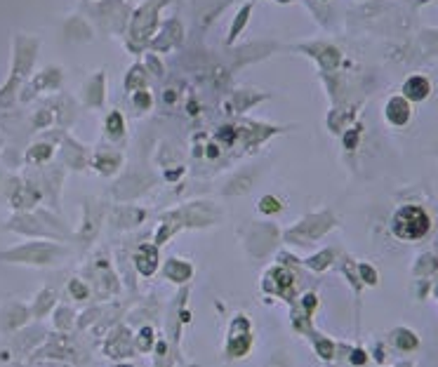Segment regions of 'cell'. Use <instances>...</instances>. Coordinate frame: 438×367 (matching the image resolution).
<instances>
[{
  "label": "cell",
  "mask_w": 438,
  "mask_h": 367,
  "mask_svg": "<svg viewBox=\"0 0 438 367\" xmlns=\"http://www.w3.org/2000/svg\"><path fill=\"white\" fill-rule=\"evenodd\" d=\"M429 231V217L419 207H403L393 217V233L403 240H417Z\"/></svg>",
  "instance_id": "obj_1"
},
{
  "label": "cell",
  "mask_w": 438,
  "mask_h": 367,
  "mask_svg": "<svg viewBox=\"0 0 438 367\" xmlns=\"http://www.w3.org/2000/svg\"><path fill=\"white\" fill-rule=\"evenodd\" d=\"M109 132L113 136L120 134V116H118V113H111V118H109Z\"/></svg>",
  "instance_id": "obj_4"
},
{
  "label": "cell",
  "mask_w": 438,
  "mask_h": 367,
  "mask_svg": "<svg viewBox=\"0 0 438 367\" xmlns=\"http://www.w3.org/2000/svg\"><path fill=\"white\" fill-rule=\"evenodd\" d=\"M137 104H139V106H149V104H151V97H149V95H137Z\"/></svg>",
  "instance_id": "obj_5"
},
{
  "label": "cell",
  "mask_w": 438,
  "mask_h": 367,
  "mask_svg": "<svg viewBox=\"0 0 438 367\" xmlns=\"http://www.w3.org/2000/svg\"><path fill=\"white\" fill-rule=\"evenodd\" d=\"M386 118H389L393 125H403V122H408V118H410V106H408V102L401 99V97L391 99L389 109H386Z\"/></svg>",
  "instance_id": "obj_2"
},
{
  "label": "cell",
  "mask_w": 438,
  "mask_h": 367,
  "mask_svg": "<svg viewBox=\"0 0 438 367\" xmlns=\"http://www.w3.org/2000/svg\"><path fill=\"white\" fill-rule=\"evenodd\" d=\"M267 203H274V198H264ZM261 210H267V212H271L274 210V205H261ZM276 210H278V205H276Z\"/></svg>",
  "instance_id": "obj_6"
},
{
  "label": "cell",
  "mask_w": 438,
  "mask_h": 367,
  "mask_svg": "<svg viewBox=\"0 0 438 367\" xmlns=\"http://www.w3.org/2000/svg\"><path fill=\"white\" fill-rule=\"evenodd\" d=\"M403 92H405V97H410V99L419 102V99H424V97L429 95V80H426V78H419V75H415V78H410V80L405 82Z\"/></svg>",
  "instance_id": "obj_3"
}]
</instances>
